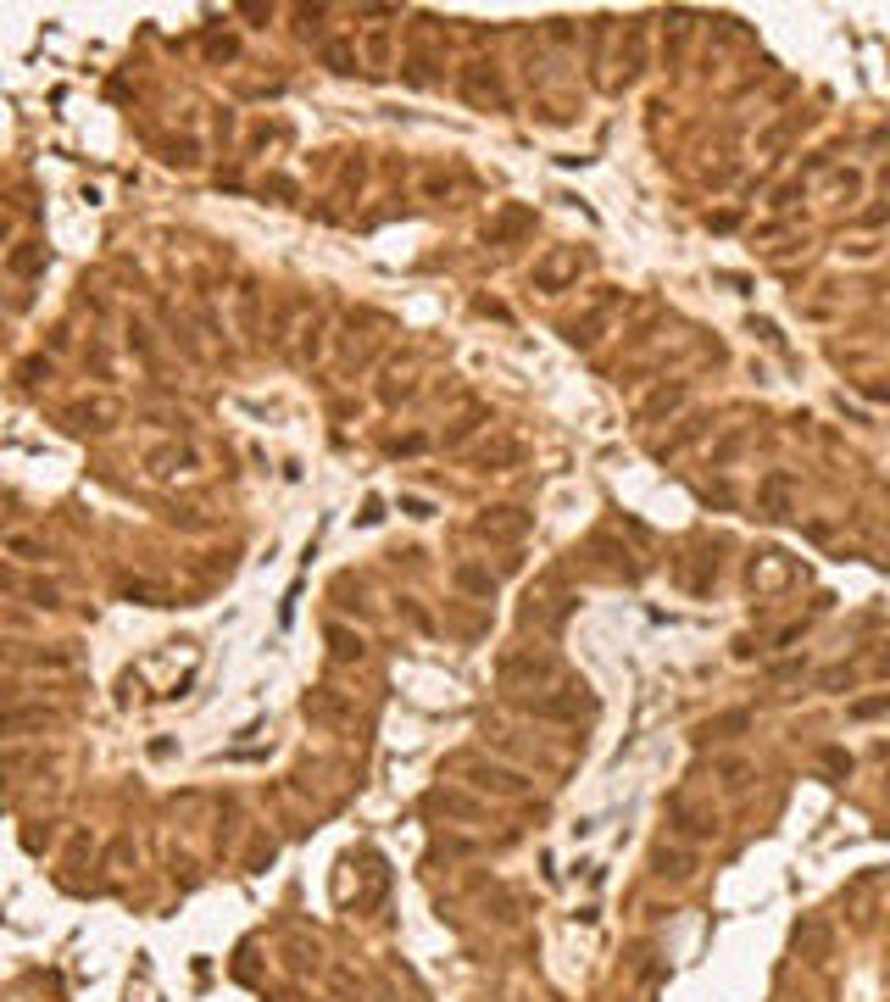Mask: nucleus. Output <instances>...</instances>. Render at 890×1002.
<instances>
[{
  "label": "nucleus",
  "mask_w": 890,
  "mask_h": 1002,
  "mask_svg": "<svg viewBox=\"0 0 890 1002\" xmlns=\"http://www.w3.org/2000/svg\"><path fill=\"white\" fill-rule=\"evenodd\" d=\"M451 774H468V786L473 791H490V796H523V791H529V774H518L507 763H484L473 752H456L451 758Z\"/></svg>",
  "instance_id": "1"
},
{
  "label": "nucleus",
  "mask_w": 890,
  "mask_h": 1002,
  "mask_svg": "<svg viewBox=\"0 0 890 1002\" xmlns=\"http://www.w3.org/2000/svg\"><path fill=\"white\" fill-rule=\"evenodd\" d=\"M501 680H507V685H529V691L540 696V691L568 685V674H563V663H556L551 652H535V646H529V652H512V657L501 663Z\"/></svg>",
  "instance_id": "2"
},
{
  "label": "nucleus",
  "mask_w": 890,
  "mask_h": 1002,
  "mask_svg": "<svg viewBox=\"0 0 890 1002\" xmlns=\"http://www.w3.org/2000/svg\"><path fill=\"white\" fill-rule=\"evenodd\" d=\"M668 824L679 841H718V814H702V807H690L684 796L668 802Z\"/></svg>",
  "instance_id": "3"
},
{
  "label": "nucleus",
  "mask_w": 890,
  "mask_h": 1002,
  "mask_svg": "<svg viewBox=\"0 0 890 1002\" xmlns=\"http://www.w3.org/2000/svg\"><path fill=\"white\" fill-rule=\"evenodd\" d=\"M473 529H479V540L512 546V540H523V535H529V512H523V507H490Z\"/></svg>",
  "instance_id": "4"
},
{
  "label": "nucleus",
  "mask_w": 890,
  "mask_h": 1002,
  "mask_svg": "<svg viewBox=\"0 0 890 1002\" xmlns=\"http://www.w3.org/2000/svg\"><path fill=\"white\" fill-rule=\"evenodd\" d=\"M463 95L468 101H490L496 112H507V89H501V73L490 61H468L463 68Z\"/></svg>",
  "instance_id": "5"
},
{
  "label": "nucleus",
  "mask_w": 890,
  "mask_h": 1002,
  "mask_svg": "<svg viewBox=\"0 0 890 1002\" xmlns=\"http://www.w3.org/2000/svg\"><path fill=\"white\" fill-rule=\"evenodd\" d=\"M790 491H796V473H784V468H774L763 484H757V507H763V519H784Z\"/></svg>",
  "instance_id": "6"
},
{
  "label": "nucleus",
  "mask_w": 890,
  "mask_h": 1002,
  "mask_svg": "<svg viewBox=\"0 0 890 1002\" xmlns=\"http://www.w3.org/2000/svg\"><path fill=\"white\" fill-rule=\"evenodd\" d=\"M195 451L189 446H156V451H145V468L156 473V479H173V473H195Z\"/></svg>",
  "instance_id": "7"
},
{
  "label": "nucleus",
  "mask_w": 890,
  "mask_h": 1002,
  "mask_svg": "<svg viewBox=\"0 0 890 1002\" xmlns=\"http://www.w3.org/2000/svg\"><path fill=\"white\" fill-rule=\"evenodd\" d=\"M651 875H656V880H690V875H696V852H684V847H656V852H651Z\"/></svg>",
  "instance_id": "8"
},
{
  "label": "nucleus",
  "mask_w": 890,
  "mask_h": 1002,
  "mask_svg": "<svg viewBox=\"0 0 890 1002\" xmlns=\"http://www.w3.org/2000/svg\"><path fill=\"white\" fill-rule=\"evenodd\" d=\"M451 579H456V591H468V596H484V602L496 596V574H490L484 563H456Z\"/></svg>",
  "instance_id": "9"
},
{
  "label": "nucleus",
  "mask_w": 890,
  "mask_h": 1002,
  "mask_svg": "<svg viewBox=\"0 0 890 1002\" xmlns=\"http://www.w3.org/2000/svg\"><path fill=\"white\" fill-rule=\"evenodd\" d=\"M0 546H6L12 557H23V563H45L50 557V546L40 535H28V529H6V535H0Z\"/></svg>",
  "instance_id": "10"
},
{
  "label": "nucleus",
  "mask_w": 890,
  "mask_h": 1002,
  "mask_svg": "<svg viewBox=\"0 0 890 1002\" xmlns=\"http://www.w3.org/2000/svg\"><path fill=\"white\" fill-rule=\"evenodd\" d=\"M568 273H579V251H563V256H546V262L535 268V284L540 290H556Z\"/></svg>",
  "instance_id": "11"
},
{
  "label": "nucleus",
  "mask_w": 890,
  "mask_h": 1002,
  "mask_svg": "<svg viewBox=\"0 0 890 1002\" xmlns=\"http://www.w3.org/2000/svg\"><path fill=\"white\" fill-rule=\"evenodd\" d=\"M746 724H751V713H746V707H735V713H718V719H707L696 740H729V735H735V730H746Z\"/></svg>",
  "instance_id": "12"
},
{
  "label": "nucleus",
  "mask_w": 890,
  "mask_h": 1002,
  "mask_svg": "<svg viewBox=\"0 0 890 1002\" xmlns=\"http://www.w3.org/2000/svg\"><path fill=\"white\" fill-rule=\"evenodd\" d=\"M523 229H535V212H523V207H512L501 223H496V229H490V245H507L512 234H523Z\"/></svg>",
  "instance_id": "13"
},
{
  "label": "nucleus",
  "mask_w": 890,
  "mask_h": 1002,
  "mask_svg": "<svg viewBox=\"0 0 890 1002\" xmlns=\"http://www.w3.org/2000/svg\"><path fill=\"white\" fill-rule=\"evenodd\" d=\"M435 807H440V814H451V819H479L484 814V802L456 796V791H435Z\"/></svg>",
  "instance_id": "14"
},
{
  "label": "nucleus",
  "mask_w": 890,
  "mask_h": 1002,
  "mask_svg": "<svg viewBox=\"0 0 890 1002\" xmlns=\"http://www.w3.org/2000/svg\"><path fill=\"white\" fill-rule=\"evenodd\" d=\"M684 401V384H663V391H656L646 407H640V418H646V424H651V418H663V412H674Z\"/></svg>",
  "instance_id": "15"
},
{
  "label": "nucleus",
  "mask_w": 890,
  "mask_h": 1002,
  "mask_svg": "<svg viewBox=\"0 0 890 1002\" xmlns=\"http://www.w3.org/2000/svg\"><path fill=\"white\" fill-rule=\"evenodd\" d=\"M323 61H328L335 73H356V45H351V40H328V45H323Z\"/></svg>",
  "instance_id": "16"
},
{
  "label": "nucleus",
  "mask_w": 890,
  "mask_h": 1002,
  "mask_svg": "<svg viewBox=\"0 0 890 1002\" xmlns=\"http://www.w3.org/2000/svg\"><path fill=\"white\" fill-rule=\"evenodd\" d=\"M362 51H368V68H390V28H373L368 40H362Z\"/></svg>",
  "instance_id": "17"
},
{
  "label": "nucleus",
  "mask_w": 890,
  "mask_h": 1002,
  "mask_svg": "<svg viewBox=\"0 0 890 1002\" xmlns=\"http://www.w3.org/2000/svg\"><path fill=\"white\" fill-rule=\"evenodd\" d=\"M328 646H335V657H345V663L362 657V635H351V630H340V624L328 630Z\"/></svg>",
  "instance_id": "18"
},
{
  "label": "nucleus",
  "mask_w": 890,
  "mask_h": 1002,
  "mask_svg": "<svg viewBox=\"0 0 890 1002\" xmlns=\"http://www.w3.org/2000/svg\"><path fill=\"white\" fill-rule=\"evenodd\" d=\"M301 335H307V340H301V363H317V357H323V317H312Z\"/></svg>",
  "instance_id": "19"
},
{
  "label": "nucleus",
  "mask_w": 890,
  "mask_h": 1002,
  "mask_svg": "<svg viewBox=\"0 0 890 1002\" xmlns=\"http://www.w3.org/2000/svg\"><path fill=\"white\" fill-rule=\"evenodd\" d=\"M740 440H746L740 429H729V435H723V440H718V451H712V468H729V463H735V451H740Z\"/></svg>",
  "instance_id": "20"
},
{
  "label": "nucleus",
  "mask_w": 890,
  "mask_h": 1002,
  "mask_svg": "<svg viewBox=\"0 0 890 1002\" xmlns=\"http://www.w3.org/2000/svg\"><path fill=\"white\" fill-rule=\"evenodd\" d=\"M879 713H890V696H868L851 707V719H879Z\"/></svg>",
  "instance_id": "21"
},
{
  "label": "nucleus",
  "mask_w": 890,
  "mask_h": 1002,
  "mask_svg": "<svg viewBox=\"0 0 890 1002\" xmlns=\"http://www.w3.org/2000/svg\"><path fill=\"white\" fill-rule=\"evenodd\" d=\"M718 774H723V786H746V763H740V758L718 763Z\"/></svg>",
  "instance_id": "22"
},
{
  "label": "nucleus",
  "mask_w": 890,
  "mask_h": 1002,
  "mask_svg": "<svg viewBox=\"0 0 890 1002\" xmlns=\"http://www.w3.org/2000/svg\"><path fill=\"white\" fill-rule=\"evenodd\" d=\"M479 424H484V418H463V424H456V429L445 435V446H463V440H468V435H473Z\"/></svg>",
  "instance_id": "23"
},
{
  "label": "nucleus",
  "mask_w": 890,
  "mask_h": 1002,
  "mask_svg": "<svg viewBox=\"0 0 890 1002\" xmlns=\"http://www.w3.org/2000/svg\"><path fill=\"white\" fill-rule=\"evenodd\" d=\"M12 585H17V574H12V568H0V591H12Z\"/></svg>",
  "instance_id": "24"
}]
</instances>
